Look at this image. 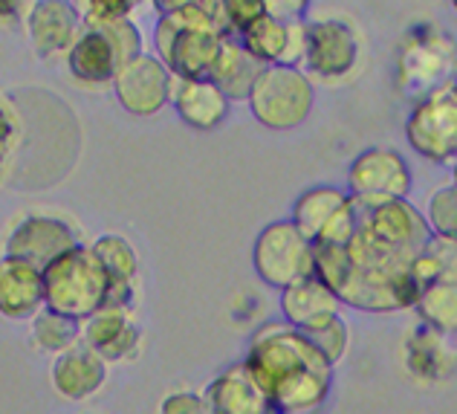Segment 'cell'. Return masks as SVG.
<instances>
[{"label":"cell","instance_id":"1","mask_svg":"<svg viewBox=\"0 0 457 414\" xmlns=\"http://www.w3.org/2000/svg\"><path fill=\"white\" fill-rule=\"evenodd\" d=\"M244 368L275 414H316L333 388V365L290 325L261 327L249 342Z\"/></svg>","mask_w":457,"mask_h":414},{"label":"cell","instance_id":"2","mask_svg":"<svg viewBox=\"0 0 457 414\" xmlns=\"http://www.w3.org/2000/svg\"><path fill=\"white\" fill-rule=\"evenodd\" d=\"M154 9L160 12L154 27V53L174 81L209 79V70L226 38L214 4L174 0V4H154Z\"/></svg>","mask_w":457,"mask_h":414},{"label":"cell","instance_id":"3","mask_svg":"<svg viewBox=\"0 0 457 414\" xmlns=\"http://www.w3.org/2000/svg\"><path fill=\"white\" fill-rule=\"evenodd\" d=\"M41 278L46 310L76 322H87L90 316L107 308L111 278L87 243H79L70 252L58 255L50 266L41 270Z\"/></svg>","mask_w":457,"mask_h":414},{"label":"cell","instance_id":"4","mask_svg":"<svg viewBox=\"0 0 457 414\" xmlns=\"http://www.w3.org/2000/svg\"><path fill=\"white\" fill-rule=\"evenodd\" d=\"M142 32L134 21H119L113 27H81L70 46L67 67L73 79L87 88H107L130 58L142 55Z\"/></svg>","mask_w":457,"mask_h":414},{"label":"cell","instance_id":"5","mask_svg":"<svg viewBox=\"0 0 457 414\" xmlns=\"http://www.w3.org/2000/svg\"><path fill=\"white\" fill-rule=\"evenodd\" d=\"M246 105L263 128L293 131L312 114L316 88L307 72L298 67H263L252 84Z\"/></svg>","mask_w":457,"mask_h":414},{"label":"cell","instance_id":"6","mask_svg":"<svg viewBox=\"0 0 457 414\" xmlns=\"http://www.w3.org/2000/svg\"><path fill=\"white\" fill-rule=\"evenodd\" d=\"M408 145L431 163L457 160V84L446 81L420 96L405 119Z\"/></svg>","mask_w":457,"mask_h":414},{"label":"cell","instance_id":"7","mask_svg":"<svg viewBox=\"0 0 457 414\" xmlns=\"http://www.w3.org/2000/svg\"><path fill=\"white\" fill-rule=\"evenodd\" d=\"M252 266L263 284L287 290L312 275V243L298 232L293 221L267 224L252 243Z\"/></svg>","mask_w":457,"mask_h":414},{"label":"cell","instance_id":"8","mask_svg":"<svg viewBox=\"0 0 457 414\" xmlns=\"http://www.w3.org/2000/svg\"><path fill=\"white\" fill-rule=\"evenodd\" d=\"M359 64V35L345 18H307L304 72L310 79L342 81Z\"/></svg>","mask_w":457,"mask_h":414},{"label":"cell","instance_id":"9","mask_svg":"<svg viewBox=\"0 0 457 414\" xmlns=\"http://www.w3.org/2000/svg\"><path fill=\"white\" fill-rule=\"evenodd\" d=\"M411 168L394 148H368L347 168V194L359 203L408 200Z\"/></svg>","mask_w":457,"mask_h":414},{"label":"cell","instance_id":"10","mask_svg":"<svg viewBox=\"0 0 457 414\" xmlns=\"http://www.w3.org/2000/svg\"><path fill=\"white\" fill-rule=\"evenodd\" d=\"M174 76L165 70V64L156 55L142 53L130 58L128 64L116 72L113 79V93L116 102L125 107L130 116L148 119L156 116L165 105H171L174 96Z\"/></svg>","mask_w":457,"mask_h":414},{"label":"cell","instance_id":"11","mask_svg":"<svg viewBox=\"0 0 457 414\" xmlns=\"http://www.w3.org/2000/svg\"><path fill=\"white\" fill-rule=\"evenodd\" d=\"M454 61H457V46L446 41L443 32L431 27H420L414 32H408L400 55L403 88L423 90V96L437 90L440 84H446V76L454 67Z\"/></svg>","mask_w":457,"mask_h":414},{"label":"cell","instance_id":"12","mask_svg":"<svg viewBox=\"0 0 457 414\" xmlns=\"http://www.w3.org/2000/svg\"><path fill=\"white\" fill-rule=\"evenodd\" d=\"M353 206H356L359 226H365L370 235H377L388 247L414 255V258L431 238L426 215L408 200H385V203L353 200Z\"/></svg>","mask_w":457,"mask_h":414},{"label":"cell","instance_id":"13","mask_svg":"<svg viewBox=\"0 0 457 414\" xmlns=\"http://www.w3.org/2000/svg\"><path fill=\"white\" fill-rule=\"evenodd\" d=\"M76 229L62 217L53 215H27L15 224V229L6 238V255L9 258H21L32 266H50L58 255L79 247Z\"/></svg>","mask_w":457,"mask_h":414},{"label":"cell","instance_id":"14","mask_svg":"<svg viewBox=\"0 0 457 414\" xmlns=\"http://www.w3.org/2000/svg\"><path fill=\"white\" fill-rule=\"evenodd\" d=\"M27 32L41 58L67 55L81 32V18L76 4L64 0H38L27 12Z\"/></svg>","mask_w":457,"mask_h":414},{"label":"cell","instance_id":"15","mask_svg":"<svg viewBox=\"0 0 457 414\" xmlns=\"http://www.w3.org/2000/svg\"><path fill=\"white\" fill-rule=\"evenodd\" d=\"M139 325L130 319V310L104 308L87 322H81V345L104 362H125L139 351Z\"/></svg>","mask_w":457,"mask_h":414},{"label":"cell","instance_id":"16","mask_svg":"<svg viewBox=\"0 0 457 414\" xmlns=\"http://www.w3.org/2000/svg\"><path fill=\"white\" fill-rule=\"evenodd\" d=\"M90 249L102 261L107 278H111V293H107V308L111 310H130L137 299V278H139V255L125 235L107 232L99 235Z\"/></svg>","mask_w":457,"mask_h":414},{"label":"cell","instance_id":"17","mask_svg":"<svg viewBox=\"0 0 457 414\" xmlns=\"http://www.w3.org/2000/svg\"><path fill=\"white\" fill-rule=\"evenodd\" d=\"M206 414H275L270 400L246 374L244 362L218 374L203 392Z\"/></svg>","mask_w":457,"mask_h":414},{"label":"cell","instance_id":"18","mask_svg":"<svg viewBox=\"0 0 457 414\" xmlns=\"http://www.w3.org/2000/svg\"><path fill=\"white\" fill-rule=\"evenodd\" d=\"M104 380H107V362L99 359L84 345L70 348L53 359L50 383L55 388V394H62L70 403H79V400L99 394Z\"/></svg>","mask_w":457,"mask_h":414},{"label":"cell","instance_id":"19","mask_svg":"<svg viewBox=\"0 0 457 414\" xmlns=\"http://www.w3.org/2000/svg\"><path fill=\"white\" fill-rule=\"evenodd\" d=\"M44 310V278L38 266L21 258H0V316L6 319H32Z\"/></svg>","mask_w":457,"mask_h":414},{"label":"cell","instance_id":"20","mask_svg":"<svg viewBox=\"0 0 457 414\" xmlns=\"http://www.w3.org/2000/svg\"><path fill=\"white\" fill-rule=\"evenodd\" d=\"M281 316L284 325L295 327V331H310L321 322L339 316V299L324 287L316 275H307L302 282L281 290Z\"/></svg>","mask_w":457,"mask_h":414},{"label":"cell","instance_id":"21","mask_svg":"<svg viewBox=\"0 0 457 414\" xmlns=\"http://www.w3.org/2000/svg\"><path fill=\"white\" fill-rule=\"evenodd\" d=\"M171 105L177 116L183 119L191 131H214L223 125L232 102H228L209 79H197V81H177Z\"/></svg>","mask_w":457,"mask_h":414},{"label":"cell","instance_id":"22","mask_svg":"<svg viewBox=\"0 0 457 414\" xmlns=\"http://www.w3.org/2000/svg\"><path fill=\"white\" fill-rule=\"evenodd\" d=\"M261 64L252 58L237 38H223L220 53L209 70V81L228 102H246L255 79L261 76Z\"/></svg>","mask_w":457,"mask_h":414},{"label":"cell","instance_id":"23","mask_svg":"<svg viewBox=\"0 0 457 414\" xmlns=\"http://www.w3.org/2000/svg\"><path fill=\"white\" fill-rule=\"evenodd\" d=\"M351 203V194L336 189V186H312L298 194L293 203V217L295 229L302 232L310 243H316L319 235L328 229V224L339 215L345 206Z\"/></svg>","mask_w":457,"mask_h":414},{"label":"cell","instance_id":"24","mask_svg":"<svg viewBox=\"0 0 457 414\" xmlns=\"http://www.w3.org/2000/svg\"><path fill=\"white\" fill-rule=\"evenodd\" d=\"M411 275L420 290L440 282H457V241L431 235L411 264Z\"/></svg>","mask_w":457,"mask_h":414},{"label":"cell","instance_id":"25","mask_svg":"<svg viewBox=\"0 0 457 414\" xmlns=\"http://www.w3.org/2000/svg\"><path fill=\"white\" fill-rule=\"evenodd\" d=\"M32 342L35 348L46 351V354H64V351L81 345V322L76 319H67L62 313H53V310H38L32 316Z\"/></svg>","mask_w":457,"mask_h":414},{"label":"cell","instance_id":"26","mask_svg":"<svg viewBox=\"0 0 457 414\" xmlns=\"http://www.w3.org/2000/svg\"><path fill=\"white\" fill-rule=\"evenodd\" d=\"M237 41L244 44V50L255 58L261 67H275V64H281L284 50H287V23L272 15H263L252 23Z\"/></svg>","mask_w":457,"mask_h":414},{"label":"cell","instance_id":"27","mask_svg":"<svg viewBox=\"0 0 457 414\" xmlns=\"http://www.w3.org/2000/svg\"><path fill=\"white\" fill-rule=\"evenodd\" d=\"M417 316L440 334H457V282H440L420 290Z\"/></svg>","mask_w":457,"mask_h":414},{"label":"cell","instance_id":"28","mask_svg":"<svg viewBox=\"0 0 457 414\" xmlns=\"http://www.w3.org/2000/svg\"><path fill=\"white\" fill-rule=\"evenodd\" d=\"M226 38H240L252 23L267 15V0H220L214 4Z\"/></svg>","mask_w":457,"mask_h":414},{"label":"cell","instance_id":"29","mask_svg":"<svg viewBox=\"0 0 457 414\" xmlns=\"http://www.w3.org/2000/svg\"><path fill=\"white\" fill-rule=\"evenodd\" d=\"M304 336L310 339V345L333 365V368L345 359L347 345H351V331H347L342 316H333V319L310 327V331H304Z\"/></svg>","mask_w":457,"mask_h":414},{"label":"cell","instance_id":"30","mask_svg":"<svg viewBox=\"0 0 457 414\" xmlns=\"http://www.w3.org/2000/svg\"><path fill=\"white\" fill-rule=\"evenodd\" d=\"M426 224H428V232L435 238L457 241V189L454 186H443L431 194Z\"/></svg>","mask_w":457,"mask_h":414},{"label":"cell","instance_id":"31","mask_svg":"<svg viewBox=\"0 0 457 414\" xmlns=\"http://www.w3.org/2000/svg\"><path fill=\"white\" fill-rule=\"evenodd\" d=\"M81 27H113L119 21H130L137 12V4L130 0H87V4H76Z\"/></svg>","mask_w":457,"mask_h":414},{"label":"cell","instance_id":"32","mask_svg":"<svg viewBox=\"0 0 457 414\" xmlns=\"http://www.w3.org/2000/svg\"><path fill=\"white\" fill-rule=\"evenodd\" d=\"M156 414H206V403H203V394L195 392H171L162 397Z\"/></svg>","mask_w":457,"mask_h":414},{"label":"cell","instance_id":"33","mask_svg":"<svg viewBox=\"0 0 457 414\" xmlns=\"http://www.w3.org/2000/svg\"><path fill=\"white\" fill-rule=\"evenodd\" d=\"M15 139H18L15 119H12L6 107L0 105V174H4V168H6L9 156H12V148H15Z\"/></svg>","mask_w":457,"mask_h":414},{"label":"cell","instance_id":"34","mask_svg":"<svg viewBox=\"0 0 457 414\" xmlns=\"http://www.w3.org/2000/svg\"><path fill=\"white\" fill-rule=\"evenodd\" d=\"M452 186L457 189V160L452 163Z\"/></svg>","mask_w":457,"mask_h":414},{"label":"cell","instance_id":"35","mask_svg":"<svg viewBox=\"0 0 457 414\" xmlns=\"http://www.w3.org/2000/svg\"><path fill=\"white\" fill-rule=\"evenodd\" d=\"M454 12H457V0H454Z\"/></svg>","mask_w":457,"mask_h":414},{"label":"cell","instance_id":"36","mask_svg":"<svg viewBox=\"0 0 457 414\" xmlns=\"http://www.w3.org/2000/svg\"><path fill=\"white\" fill-rule=\"evenodd\" d=\"M454 84H457V81H454Z\"/></svg>","mask_w":457,"mask_h":414}]
</instances>
